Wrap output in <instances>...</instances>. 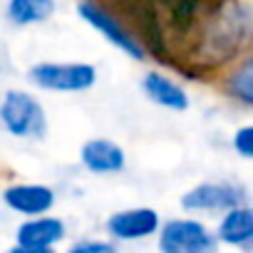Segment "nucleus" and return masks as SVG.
Wrapping results in <instances>:
<instances>
[{
    "label": "nucleus",
    "instance_id": "obj_3",
    "mask_svg": "<svg viewBox=\"0 0 253 253\" xmlns=\"http://www.w3.org/2000/svg\"><path fill=\"white\" fill-rule=\"evenodd\" d=\"M30 80L45 89L57 92H80L94 84L97 72L89 65H38L30 70Z\"/></svg>",
    "mask_w": 253,
    "mask_h": 253
},
{
    "label": "nucleus",
    "instance_id": "obj_2",
    "mask_svg": "<svg viewBox=\"0 0 253 253\" xmlns=\"http://www.w3.org/2000/svg\"><path fill=\"white\" fill-rule=\"evenodd\" d=\"M162 253H216V238L199 221H169L159 238Z\"/></svg>",
    "mask_w": 253,
    "mask_h": 253
},
{
    "label": "nucleus",
    "instance_id": "obj_6",
    "mask_svg": "<svg viewBox=\"0 0 253 253\" xmlns=\"http://www.w3.org/2000/svg\"><path fill=\"white\" fill-rule=\"evenodd\" d=\"M107 228L112 236L132 241V238H144L159 228V216L152 209H134V211H122L114 213L107 221Z\"/></svg>",
    "mask_w": 253,
    "mask_h": 253
},
{
    "label": "nucleus",
    "instance_id": "obj_13",
    "mask_svg": "<svg viewBox=\"0 0 253 253\" xmlns=\"http://www.w3.org/2000/svg\"><path fill=\"white\" fill-rule=\"evenodd\" d=\"M253 75V65L251 62H243V67L233 75V80H231V89L246 102V104H251L253 102V89H251V77Z\"/></svg>",
    "mask_w": 253,
    "mask_h": 253
},
{
    "label": "nucleus",
    "instance_id": "obj_10",
    "mask_svg": "<svg viewBox=\"0 0 253 253\" xmlns=\"http://www.w3.org/2000/svg\"><path fill=\"white\" fill-rule=\"evenodd\" d=\"M218 236L226 243L248 246L251 238H253V213H251V209H243V206L228 209V216L221 221Z\"/></svg>",
    "mask_w": 253,
    "mask_h": 253
},
{
    "label": "nucleus",
    "instance_id": "obj_7",
    "mask_svg": "<svg viewBox=\"0 0 253 253\" xmlns=\"http://www.w3.org/2000/svg\"><path fill=\"white\" fill-rule=\"evenodd\" d=\"M3 199H5V204H8L13 211H20V213H28V216L45 213V211L55 204V194H52L47 186H40V184L10 186V189L3 194Z\"/></svg>",
    "mask_w": 253,
    "mask_h": 253
},
{
    "label": "nucleus",
    "instance_id": "obj_8",
    "mask_svg": "<svg viewBox=\"0 0 253 253\" xmlns=\"http://www.w3.org/2000/svg\"><path fill=\"white\" fill-rule=\"evenodd\" d=\"M82 164L94 174H114L124 167V152L109 139H92L82 147Z\"/></svg>",
    "mask_w": 253,
    "mask_h": 253
},
{
    "label": "nucleus",
    "instance_id": "obj_11",
    "mask_svg": "<svg viewBox=\"0 0 253 253\" xmlns=\"http://www.w3.org/2000/svg\"><path fill=\"white\" fill-rule=\"evenodd\" d=\"M65 236V226L60 218H35L20 226L18 241L20 246H50Z\"/></svg>",
    "mask_w": 253,
    "mask_h": 253
},
{
    "label": "nucleus",
    "instance_id": "obj_5",
    "mask_svg": "<svg viewBox=\"0 0 253 253\" xmlns=\"http://www.w3.org/2000/svg\"><path fill=\"white\" fill-rule=\"evenodd\" d=\"M243 201V191L233 184H201L191 189L181 206L189 211H221V209H236Z\"/></svg>",
    "mask_w": 253,
    "mask_h": 253
},
{
    "label": "nucleus",
    "instance_id": "obj_16",
    "mask_svg": "<svg viewBox=\"0 0 253 253\" xmlns=\"http://www.w3.org/2000/svg\"><path fill=\"white\" fill-rule=\"evenodd\" d=\"M10 253H52L50 246H20V248H13Z\"/></svg>",
    "mask_w": 253,
    "mask_h": 253
},
{
    "label": "nucleus",
    "instance_id": "obj_9",
    "mask_svg": "<svg viewBox=\"0 0 253 253\" xmlns=\"http://www.w3.org/2000/svg\"><path fill=\"white\" fill-rule=\"evenodd\" d=\"M142 87H144L147 97L154 99V102L162 104V107H169V109H186V107H189L186 92H184L179 84H174L171 80L162 77V75H154V72L147 75L144 82H142Z\"/></svg>",
    "mask_w": 253,
    "mask_h": 253
},
{
    "label": "nucleus",
    "instance_id": "obj_12",
    "mask_svg": "<svg viewBox=\"0 0 253 253\" xmlns=\"http://www.w3.org/2000/svg\"><path fill=\"white\" fill-rule=\"evenodd\" d=\"M55 13V0H10L8 15L18 25L42 23Z\"/></svg>",
    "mask_w": 253,
    "mask_h": 253
},
{
    "label": "nucleus",
    "instance_id": "obj_15",
    "mask_svg": "<svg viewBox=\"0 0 253 253\" xmlns=\"http://www.w3.org/2000/svg\"><path fill=\"white\" fill-rule=\"evenodd\" d=\"M70 253H117V248L109 243H80Z\"/></svg>",
    "mask_w": 253,
    "mask_h": 253
},
{
    "label": "nucleus",
    "instance_id": "obj_4",
    "mask_svg": "<svg viewBox=\"0 0 253 253\" xmlns=\"http://www.w3.org/2000/svg\"><path fill=\"white\" fill-rule=\"evenodd\" d=\"M80 15H82V20L87 23V25H92L94 30H99L112 45H117L119 50H124L126 55H132L134 60H142L144 57V50H142V45L126 33L107 10H102L97 3H92V0H82L80 3Z\"/></svg>",
    "mask_w": 253,
    "mask_h": 253
},
{
    "label": "nucleus",
    "instance_id": "obj_1",
    "mask_svg": "<svg viewBox=\"0 0 253 253\" xmlns=\"http://www.w3.org/2000/svg\"><path fill=\"white\" fill-rule=\"evenodd\" d=\"M0 122L5 129L23 139H40L45 134V112L42 104L28 92H8L0 104Z\"/></svg>",
    "mask_w": 253,
    "mask_h": 253
},
{
    "label": "nucleus",
    "instance_id": "obj_14",
    "mask_svg": "<svg viewBox=\"0 0 253 253\" xmlns=\"http://www.w3.org/2000/svg\"><path fill=\"white\" fill-rule=\"evenodd\" d=\"M233 147L241 157L251 159L253 157V126H243V129H238V134L233 137Z\"/></svg>",
    "mask_w": 253,
    "mask_h": 253
}]
</instances>
